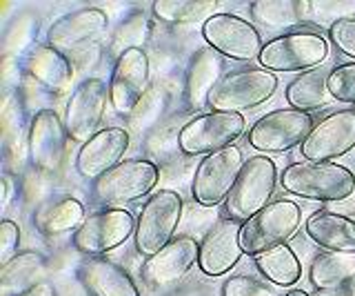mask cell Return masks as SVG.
I'll return each instance as SVG.
<instances>
[{
  "label": "cell",
  "instance_id": "obj_1",
  "mask_svg": "<svg viewBox=\"0 0 355 296\" xmlns=\"http://www.w3.org/2000/svg\"><path fill=\"white\" fill-rule=\"evenodd\" d=\"M280 181L284 192L300 196V199L322 203L344 201L355 192L353 172L344 165H338V163H291L282 172Z\"/></svg>",
  "mask_w": 355,
  "mask_h": 296
},
{
  "label": "cell",
  "instance_id": "obj_2",
  "mask_svg": "<svg viewBox=\"0 0 355 296\" xmlns=\"http://www.w3.org/2000/svg\"><path fill=\"white\" fill-rule=\"evenodd\" d=\"M182 196L173 190H160L144 203L136 221V249L140 256H155L171 243L182 218Z\"/></svg>",
  "mask_w": 355,
  "mask_h": 296
},
{
  "label": "cell",
  "instance_id": "obj_3",
  "mask_svg": "<svg viewBox=\"0 0 355 296\" xmlns=\"http://www.w3.org/2000/svg\"><path fill=\"white\" fill-rule=\"evenodd\" d=\"M300 223H302V210L293 201H275L269 203L262 212H258L247 223H242L240 243L244 254L260 256L273 247L286 245Z\"/></svg>",
  "mask_w": 355,
  "mask_h": 296
},
{
  "label": "cell",
  "instance_id": "obj_4",
  "mask_svg": "<svg viewBox=\"0 0 355 296\" xmlns=\"http://www.w3.org/2000/svg\"><path fill=\"white\" fill-rule=\"evenodd\" d=\"M329 56V42L313 31H291L264 42L258 63L266 72H311L322 67Z\"/></svg>",
  "mask_w": 355,
  "mask_h": 296
},
{
  "label": "cell",
  "instance_id": "obj_5",
  "mask_svg": "<svg viewBox=\"0 0 355 296\" xmlns=\"http://www.w3.org/2000/svg\"><path fill=\"white\" fill-rule=\"evenodd\" d=\"M277 90L275 74L262 67L236 69L227 74L211 92L209 107L222 114H242L266 103Z\"/></svg>",
  "mask_w": 355,
  "mask_h": 296
},
{
  "label": "cell",
  "instance_id": "obj_6",
  "mask_svg": "<svg viewBox=\"0 0 355 296\" xmlns=\"http://www.w3.org/2000/svg\"><path fill=\"white\" fill-rule=\"evenodd\" d=\"M275 181L277 170L269 156L258 154L244 163V170L236 188H233L231 196L227 199V214L231 221L247 223L249 218L262 212L273 196Z\"/></svg>",
  "mask_w": 355,
  "mask_h": 296
},
{
  "label": "cell",
  "instance_id": "obj_7",
  "mask_svg": "<svg viewBox=\"0 0 355 296\" xmlns=\"http://www.w3.org/2000/svg\"><path fill=\"white\" fill-rule=\"evenodd\" d=\"M160 179V170L155 163L144 158L122 161L118 167L107 172L92 188L96 203L103 205H122L144 199Z\"/></svg>",
  "mask_w": 355,
  "mask_h": 296
},
{
  "label": "cell",
  "instance_id": "obj_8",
  "mask_svg": "<svg viewBox=\"0 0 355 296\" xmlns=\"http://www.w3.org/2000/svg\"><path fill=\"white\" fill-rule=\"evenodd\" d=\"M313 118L297 109H275L255 120L249 129V145L262 154H284L302 142L313 131Z\"/></svg>",
  "mask_w": 355,
  "mask_h": 296
},
{
  "label": "cell",
  "instance_id": "obj_9",
  "mask_svg": "<svg viewBox=\"0 0 355 296\" xmlns=\"http://www.w3.org/2000/svg\"><path fill=\"white\" fill-rule=\"evenodd\" d=\"M242 170H244V156L242 149L236 145L205 156V161L198 165L193 176L191 192L196 203H200L202 207H216L220 203H227Z\"/></svg>",
  "mask_w": 355,
  "mask_h": 296
},
{
  "label": "cell",
  "instance_id": "obj_10",
  "mask_svg": "<svg viewBox=\"0 0 355 296\" xmlns=\"http://www.w3.org/2000/svg\"><path fill=\"white\" fill-rule=\"evenodd\" d=\"M247 123L242 114H222L211 112L196 116L193 120L180 129L178 134V147L187 156H200V154H216L220 149H227L236 142Z\"/></svg>",
  "mask_w": 355,
  "mask_h": 296
},
{
  "label": "cell",
  "instance_id": "obj_11",
  "mask_svg": "<svg viewBox=\"0 0 355 296\" xmlns=\"http://www.w3.org/2000/svg\"><path fill=\"white\" fill-rule=\"evenodd\" d=\"M202 36L214 47L220 56L238 60V63H251L258 60L264 49V42L249 20L233 14H214L205 20Z\"/></svg>",
  "mask_w": 355,
  "mask_h": 296
},
{
  "label": "cell",
  "instance_id": "obj_12",
  "mask_svg": "<svg viewBox=\"0 0 355 296\" xmlns=\"http://www.w3.org/2000/svg\"><path fill=\"white\" fill-rule=\"evenodd\" d=\"M131 234H136L133 216L122 207H107L85 218V223L73 234V245L83 254L100 256L120 247Z\"/></svg>",
  "mask_w": 355,
  "mask_h": 296
},
{
  "label": "cell",
  "instance_id": "obj_13",
  "mask_svg": "<svg viewBox=\"0 0 355 296\" xmlns=\"http://www.w3.org/2000/svg\"><path fill=\"white\" fill-rule=\"evenodd\" d=\"M107 98H111L109 87L100 79H85L71 92L64 114V129L71 140L85 142L98 134V127L105 118Z\"/></svg>",
  "mask_w": 355,
  "mask_h": 296
},
{
  "label": "cell",
  "instance_id": "obj_14",
  "mask_svg": "<svg viewBox=\"0 0 355 296\" xmlns=\"http://www.w3.org/2000/svg\"><path fill=\"white\" fill-rule=\"evenodd\" d=\"M355 149V109H340L322 118L302 142V158L333 163Z\"/></svg>",
  "mask_w": 355,
  "mask_h": 296
},
{
  "label": "cell",
  "instance_id": "obj_15",
  "mask_svg": "<svg viewBox=\"0 0 355 296\" xmlns=\"http://www.w3.org/2000/svg\"><path fill=\"white\" fill-rule=\"evenodd\" d=\"M149 92V58L144 49H127L116 58L111 74V105L120 116H131Z\"/></svg>",
  "mask_w": 355,
  "mask_h": 296
},
{
  "label": "cell",
  "instance_id": "obj_16",
  "mask_svg": "<svg viewBox=\"0 0 355 296\" xmlns=\"http://www.w3.org/2000/svg\"><path fill=\"white\" fill-rule=\"evenodd\" d=\"M67 134L64 120L53 112V109H40L31 118L29 125V156L38 170L53 174L62 167L67 156Z\"/></svg>",
  "mask_w": 355,
  "mask_h": 296
},
{
  "label": "cell",
  "instance_id": "obj_17",
  "mask_svg": "<svg viewBox=\"0 0 355 296\" xmlns=\"http://www.w3.org/2000/svg\"><path fill=\"white\" fill-rule=\"evenodd\" d=\"M107 25L109 18L103 9H76V12H69L58 20H53V25L47 31V45L62 54L85 49L105 36Z\"/></svg>",
  "mask_w": 355,
  "mask_h": 296
},
{
  "label": "cell",
  "instance_id": "obj_18",
  "mask_svg": "<svg viewBox=\"0 0 355 296\" xmlns=\"http://www.w3.org/2000/svg\"><path fill=\"white\" fill-rule=\"evenodd\" d=\"M129 131L125 127H105L89 138L76 156V170L87 181L103 179L107 172L118 167L129 149Z\"/></svg>",
  "mask_w": 355,
  "mask_h": 296
},
{
  "label": "cell",
  "instance_id": "obj_19",
  "mask_svg": "<svg viewBox=\"0 0 355 296\" xmlns=\"http://www.w3.org/2000/svg\"><path fill=\"white\" fill-rule=\"evenodd\" d=\"M200 261V245L191 236H178L162 252L142 263V279L151 288H169L182 281Z\"/></svg>",
  "mask_w": 355,
  "mask_h": 296
},
{
  "label": "cell",
  "instance_id": "obj_20",
  "mask_svg": "<svg viewBox=\"0 0 355 296\" xmlns=\"http://www.w3.org/2000/svg\"><path fill=\"white\" fill-rule=\"evenodd\" d=\"M242 223L238 221H220L214 225V229L205 236L202 245H200V261L198 265L207 277H222L229 274L238 265L244 249L240 243Z\"/></svg>",
  "mask_w": 355,
  "mask_h": 296
},
{
  "label": "cell",
  "instance_id": "obj_21",
  "mask_svg": "<svg viewBox=\"0 0 355 296\" xmlns=\"http://www.w3.org/2000/svg\"><path fill=\"white\" fill-rule=\"evenodd\" d=\"M222 58L225 56H220L214 47L207 45L202 49H198L191 56V60H189V67L184 74V101L193 112L209 105L211 92L225 79L222 76L225 60Z\"/></svg>",
  "mask_w": 355,
  "mask_h": 296
},
{
  "label": "cell",
  "instance_id": "obj_22",
  "mask_svg": "<svg viewBox=\"0 0 355 296\" xmlns=\"http://www.w3.org/2000/svg\"><path fill=\"white\" fill-rule=\"evenodd\" d=\"M78 279L92 296H140L125 268L107 258H87L76 270Z\"/></svg>",
  "mask_w": 355,
  "mask_h": 296
},
{
  "label": "cell",
  "instance_id": "obj_23",
  "mask_svg": "<svg viewBox=\"0 0 355 296\" xmlns=\"http://www.w3.org/2000/svg\"><path fill=\"white\" fill-rule=\"evenodd\" d=\"M25 69L33 81L47 87L51 92H67L73 79V65L67 58V54L53 49L51 45H36L27 51Z\"/></svg>",
  "mask_w": 355,
  "mask_h": 296
},
{
  "label": "cell",
  "instance_id": "obj_24",
  "mask_svg": "<svg viewBox=\"0 0 355 296\" xmlns=\"http://www.w3.org/2000/svg\"><path fill=\"white\" fill-rule=\"evenodd\" d=\"M306 234L327 252L355 254V221L336 212H315L306 221Z\"/></svg>",
  "mask_w": 355,
  "mask_h": 296
},
{
  "label": "cell",
  "instance_id": "obj_25",
  "mask_svg": "<svg viewBox=\"0 0 355 296\" xmlns=\"http://www.w3.org/2000/svg\"><path fill=\"white\" fill-rule=\"evenodd\" d=\"M47 274V261L38 252H20L9 263L0 265V292L5 296H22L40 285Z\"/></svg>",
  "mask_w": 355,
  "mask_h": 296
},
{
  "label": "cell",
  "instance_id": "obj_26",
  "mask_svg": "<svg viewBox=\"0 0 355 296\" xmlns=\"http://www.w3.org/2000/svg\"><path fill=\"white\" fill-rule=\"evenodd\" d=\"M329 74L331 69H311L300 74L297 79L286 87V103L297 112H315L331 101L329 92Z\"/></svg>",
  "mask_w": 355,
  "mask_h": 296
},
{
  "label": "cell",
  "instance_id": "obj_27",
  "mask_svg": "<svg viewBox=\"0 0 355 296\" xmlns=\"http://www.w3.org/2000/svg\"><path fill=\"white\" fill-rule=\"evenodd\" d=\"M33 223L44 236H60L73 232L85 223V207L80 201L64 196V199L44 203L33 216Z\"/></svg>",
  "mask_w": 355,
  "mask_h": 296
},
{
  "label": "cell",
  "instance_id": "obj_28",
  "mask_svg": "<svg viewBox=\"0 0 355 296\" xmlns=\"http://www.w3.org/2000/svg\"><path fill=\"white\" fill-rule=\"evenodd\" d=\"M309 279L320 292H336L349 281H355V254L327 252L311 263Z\"/></svg>",
  "mask_w": 355,
  "mask_h": 296
},
{
  "label": "cell",
  "instance_id": "obj_29",
  "mask_svg": "<svg viewBox=\"0 0 355 296\" xmlns=\"http://www.w3.org/2000/svg\"><path fill=\"white\" fill-rule=\"evenodd\" d=\"M255 265L273 285H280V288H291L302 277V263L288 245L273 247L255 256Z\"/></svg>",
  "mask_w": 355,
  "mask_h": 296
},
{
  "label": "cell",
  "instance_id": "obj_30",
  "mask_svg": "<svg viewBox=\"0 0 355 296\" xmlns=\"http://www.w3.org/2000/svg\"><path fill=\"white\" fill-rule=\"evenodd\" d=\"M306 3L300 0H258L251 3V16L258 25L269 29H288L304 20Z\"/></svg>",
  "mask_w": 355,
  "mask_h": 296
},
{
  "label": "cell",
  "instance_id": "obj_31",
  "mask_svg": "<svg viewBox=\"0 0 355 296\" xmlns=\"http://www.w3.org/2000/svg\"><path fill=\"white\" fill-rule=\"evenodd\" d=\"M153 14L166 25L193 23L202 18L211 7H216L214 0H155L151 5Z\"/></svg>",
  "mask_w": 355,
  "mask_h": 296
},
{
  "label": "cell",
  "instance_id": "obj_32",
  "mask_svg": "<svg viewBox=\"0 0 355 296\" xmlns=\"http://www.w3.org/2000/svg\"><path fill=\"white\" fill-rule=\"evenodd\" d=\"M147 34H149L147 16L142 12H133L120 23L111 45H114V51L120 56V54H125L127 49H142L140 45L144 42V38H147Z\"/></svg>",
  "mask_w": 355,
  "mask_h": 296
},
{
  "label": "cell",
  "instance_id": "obj_33",
  "mask_svg": "<svg viewBox=\"0 0 355 296\" xmlns=\"http://www.w3.org/2000/svg\"><path fill=\"white\" fill-rule=\"evenodd\" d=\"M164 107H166V94L160 90V87L149 90L147 96L142 98L140 105L133 109V114L129 116L131 129H138L142 134L144 129H149L151 125L158 123L162 112H164Z\"/></svg>",
  "mask_w": 355,
  "mask_h": 296
},
{
  "label": "cell",
  "instance_id": "obj_34",
  "mask_svg": "<svg viewBox=\"0 0 355 296\" xmlns=\"http://www.w3.org/2000/svg\"><path fill=\"white\" fill-rule=\"evenodd\" d=\"M329 92L336 101L355 105V63H344L331 69Z\"/></svg>",
  "mask_w": 355,
  "mask_h": 296
},
{
  "label": "cell",
  "instance_id": "obj_35",
  "mask_svg": "<svg viewBox=\"0 0 355 296\" xmlns=\"http://www.w3.org/2000/svg\"><path fill=\"white\" fill-rule=\"evenodd\" d=\"M222 296H275V292L271 288H266L258 279L238 274V277H231L225 281Z\"/></svg>",
  "mask_w": 355,
  "mask_h": 296
},
{
  "label": "cell",
  "instance_id": "obj_36",
  "mask_svg": "<svg viewBox=\"0 0 355 296\" xmlns=\"http://www.w3.org/2000/svg\"><path fill=\"white\" fill-rule=\"evenodd\" d=\"M329 36L340 54L355 60V16L342 18L338 23H333L329 27Z\"/></svg>",
  "mask_w": 355,
  "mask_h": 296
},
{
  "label": "cell",
  "instance_id": "obj_37",
  "mask_svg": "<svg viewBox=\"0 0 355 296\" xmlns=\"http://www.w3.org/2000/svg\"><path fill=\"white\" fill-rule=\"evenodd\" d=\"M20 247V227L14 221L0 223V263H9L18 254Z\"/></svg>",
  "mask_w": 355,
  "mask_h": 296
},
{
  "label": "cell",
  "instance_id": "obj_38",
  "mask_svg": "<svg viewBox=\"0 0 355 296\" xmlns=\"http://www.w3.org/2000/svg\"><path fill=\"white\" fill-rule=\"evenodd\" d=\"M306 12H315L331 27L342 18H351L349 14L355 12V3H306Z\"/></svg>",
  "mask_w": 355,
  "mask_h": 296
},
{
  "label": "cell",
  "instance_id": "obj_39",
  "mask_svg": "<svg viewBox=\"0 0 355 296\" xmlns=\"http://www.w3.org/2000/svg\"><path fill=\"white\" fill-rule=\"evenodd\" d=\"M22 296H55V290H53V285H49V283H40L33 290L25 292Z\"/></svg>",
  "mask_w": 355,
  "mask_h": 296
},
{
  "label": "cell",
  "instance_id": "obj_40",
  "mask_svg": "<svg viewBox=\"0 0 355 296\" xmlns=\"http://www.w3.org/2000/svg\"><path fill=\"white\" fill-rule=\"evenodd\" d=\"M9 188H11V183H9V179L5 176V179H3V207H7V203H9Z\"/></svg>",
  "mask_w": 355,
  "mask_h": 296
},
{
  "label": "cell",
  "instance_id": "obj_41",
  "mask_svg": "<svg viewBox=\"0 0 355 296\" xmlns=\"http://www.w3.org/2000/svg\"><path fill=\"white\" fill-rule=\"evenodd\" d=\"M284 296H309L304 290H291V292H286Z\"/></svg>",
  "mask_w": 355,
  "mask_h": 296
}]
</instances>
